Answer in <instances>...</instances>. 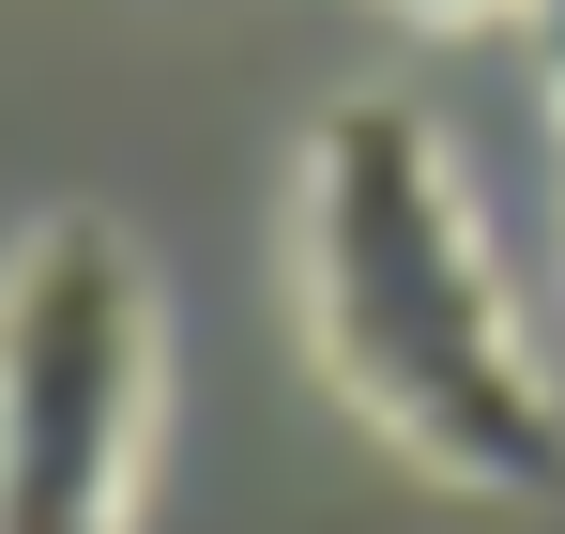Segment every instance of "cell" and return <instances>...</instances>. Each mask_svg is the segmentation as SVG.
<instances>
[{
    "mask_svg": "<svg viewBox=\"0 0 565 534\" xmlns=\"http://www.w3.org/2000/svg\"><path fill=\"white\" fill-rule=\"evenodd\" d=\"M535 77H551V107H565V0H535Z\"/></svg>",
    "mask_w": 565,
    "mask_h": 534,
    "instance_id": "3",
    "label": "cell"
},
{
    "mask_svg": "<svg viewBox=\"0 0 565 534\" xmlns=\"http://www.w3.org/2000/svg\"><path fill=\"white\" fill-rule=\"evenodd\" d=\"M153 444V275L122 229L46 214L0 260V534H122Z\"/></svg>",
    "mask_w": 565,
    "mask_h": 534,
    "instance_id": "2",
    "label": "cell"
},
{
    "mask_svg": "<svg viewBox=\"0 0 565 534\" xmlns=\"http://www.w3.org/2000/svg\"><path fill=\"white\" fill-rule=\"evenodd\" d=\"M397 15H489V0H397Z\"/></svg>",
    "mask_w": 565,
    "mask_h": 534,
    "instance_id": "4",
    "label": "cell"
},
{
    "mask_svg": "<svg viewBox=\"0 0 565 534\" xmlns=\"http://www.w3.org/2000/svg\"><path fill=\"white\" fill-rule=\"evenodd\" d=\"M306 352L397 458H428L459 489L565 473V413L520 352V306L459 199V153L397 92L321 107V138H306Z\"/></svg>",
    "mask_w": 565,
    "mask_h": 534,
    "instance_id": "1",
    "label": "cell"
}]
</instances>
